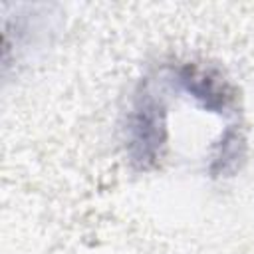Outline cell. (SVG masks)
<instances>
[{
  "mask_svg": "<svg viewBox=\"0 0 254 254\" xmlns=\"http://www.w3.org/2000/svg\"><path fill=\"white\" fill-rule=\"evenodd\" d=\"M167 107L163 99L143 81L135 93L127 133L129 157L141 169H151L163 155L167 143Z\"/></svg>",
  "mask_w": 254,
  "mask_h": 254,
  "instance_id": "1",
  "label": "cell"
},
{
  "mask_svg": "<svg viewBox=\"0 0 254 254\" xmlns=\"http://www.w3.org/2000/svg\"><path fill=\"white\" fill-rule=\"evenodd\" d=\"M177 83L202 109L212 113H226L234 101V93L228 81L210 67L187 64L177 69Z\"/></svg>",
  "mask_w": 254,
  "mask_h": 254,
  "instance_id": "2",
  "label": "cell"
},
{
  "mask_svg": "<svg viewBox=\"0 0 254 254\" xmlns=\"http://www.w3.org/2000/svg\"><path fill=\"white\" fill-rule=\"evenodd\" d=\"M242 139L238 137L236 131H226L222 135V139L216 143L214 153H212V171L214 173H226L230 167H234L238 163V159L242 157Z\"/></svg>",
  "mask_w": 254,
  "mask_h": 254,
  "instance_id": "3",
  "label": "cell"
}]
</instances>
